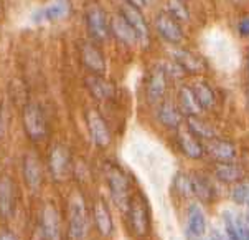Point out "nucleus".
Returning <instances> with one entry per match:
<instances>
[{
    "label": "nucleus",
    "mask_w": 249,
    "mask_h": 240,
    "mask_svg": "<svg viewBox=\"0 0 249 240\" xmlns=\"http://www.w3.org/2000/svg\"><path fill=\"white\" fill-rule=\"evenodd\" d=\"M239 33L243 37H249V17H244L241 20V23H239Z\"/></svg>",
    "instance_id": "obj_33"
},
{
    "label": "nucleus",
    "mask_w": 249,
    "mask_h": 240,
    "mask_svg": "<svg viewBox=\"0 0 249 240\" xmlns=\"http://www.w3.org/2000/svg\"><path fill=\"white\" fill-rule=\"evenodd\" d=\"M70 14L68 0H54L50 5H46L41 10H36L33 14V20L38 23L41 22H53V20H61Z\"/></svg>",
    "instance_id": "obj_19"
},
{
    "label": "nucleus",
    "mask_w": 249,
    "mask_h": 240,
    "mask_svg": "<svg viewBox=\"0 0 249 240\" xmlns=\"http://www.w3.org/2000/svg\"><path fill=\"white\" fill-rule=\"evenodd\" d=\"M244 219H246V222L249 224V205H248V212H246V216H244Z\"/></svg>",
    "instance_id": "obj_38"
},
{
    "label": "nucleus",
    "mask_w": 249,
    "mask_h": 240,
    "mask_svg": "<svg viewBox=\"0 0 249 240\" xmlns=\"http://www.w3.org/2000/svg\"><path fill=\"white\" fill-rule=\"evenodd\" d=\"M86 23L88 32H89L91 39L96 41H106L111 33V27L106 19V14L103 8L98 5H91L86 12Z\"/></svg>",
    "instance_id": "obj_6"
},
{
    "label": "nucleus",
    "mask_w": 249,
    "mask_h": 240,
    "mask_svg": "<svg viewBox=\"0 0 249 240\" xmlns=\"http://www.w3.org/2000/svg\"><path fill=\"white\" fill-rule=\"evenodd\" d=\"M205 151L208 153L216 162H228L233 161L236 158V147L233 142L226 141V140H218V138H213V140L208 141Z\"/></svg>",
    "instance_id": "obj_20"
},
{
    "label": "nucleus",
    "mask_w": 249,
    "mask_h": 240,
    "mask_svg": "<svg viewBox=\"0 0 249 240\" xmlns=\"http://www.w3.org/2000/svg\"><path fill=\"white\" fill-rule=\"evenodd\" d=\"M246 101H248V108H249V83H248V90H246Z\"/></svg>",
    "instance_id": "obj_37"
},
{
    "label": "nucleus",
    "mask_w": 249,
    "mask_h": 240,
    "mask_svg": "<svg viewBox=\"0 0 249 240\" xmlns=\"http://www.w3.org/2000/svg\"><path fill=\"white\" fill-rule=\"evenodd\" d=\"M213 172L216 176V179L225 184H239L246 178V169H244L241 164H236L233 161L216 162Z\"/></svg>",
    "instance_id": "obj_15"
},
{
    "label": "nucleus",
    "mask_w": 249,
    "mask_h": 240,
    "mask_svg": "<svg viewBox=\"0 0 249 240\" xmlns=\"http://www.w3.org/2000/svg\"><path fill=\"white\" fill-rule=\"evenodd\" d=\"M155 27H157L160 37L170 43L177 45L183 40V32H181L180 23L167 10L159 12V15L155 17Z\"/></svg>",
    "instance_id": "obj_9"
},
{
    "label": "nucleus",
    "mask_w": 249,
    "mask_h": 240,
    "mask_svg": "<svg viewBox=\"0 0 249 240\" xmlns=\"http://www.w3.org/2000/svg\"><path fill=\"white\" fill-rule=\"evenodd\" d=\"M89 93L94 96L96 100H109L114 95V86L104 78V75H91L84 80Z\"/></svg>",
    "instance_id": "obj_22"
},
{
    "label": "nucleus",
    "mask_w": 249,
    "mask_h": 240,
    "mask_svg": "<svg viewBox=\"0 0 249 240\" xmlns=\"http://www.w3.org/2000/svg\"><path fill=\"white\" fill-rule=\"evenodd\" d=\"M15 212V184L8 176L0 178V217L10 219Z\"/></svg>",
    "instance_id": "obj_13"
},
{
    "label": "nucleus",
    "mask_w": 249,
    "mask_h": 240,
    "mask_svg": "<svg viewBox=\"0 0 249 240\" xmlns=\"http://www.w3.org/2000/svg\"><path fill=\"white\" fill-rule=\"evenodd\" d=\"M109 27H111V32L114 33V37H116L119 41H122L124 45H127V47H130V45H136L139 41L134 28L130 27L127 20L122 17V14L114 15L111 19V22H109Z\"/></svg>",
    "instance_id": "obj_21"
},
{
    "label": "nucleus",
    "mask_w": 249,
    "mask_h": 240,
    "mask_svg": "<svg viewBox=\"0 0 249 240\" xmlns=\"http://www.w3.org/2000/svg\"><path fill=\"white\" fill-rule=\"evenodd\" d=\"M177 141L178 146L187 158L190 159H201L205 154V146L201 144L200 140L193 133H190V129H178L177 133Z\"/></svg>",
    "instance_id": "obj_17"
},
{
    "label": "nucleus",
    "mask_w": 249,
    "mask_h": 240,
    "mask_svg": "<svg viewBox=\"0 0 249 240\" xmlns=\"http://www.w3.org/2000/svg\"><path fill=\"white\" fill-rule=\"evenodd\" d=\"M40 229L43 232L46 240H61L63 239V230H61V219L60 212L52 202H46L41 209V220H40Z\"/></svg>",
    "instance_id": "obj_8"
},
{
    "label": "nucleus",
    "mask_w": 249,
    "mask_h": 240,
    "mask_svg": "<svg viewBox=\"0 0 249 240\" xmlns=\"http://www.w3.org/2000/svg\"><path fill=\"white\" fill-rule=\"evenodd\" d=\"M187 128L190 129V133H193L198 140H213V138H216V134H214V129L210 126L206 121L201 120L200 116H188L187 118Z\"/></svg>",
    "instance_id": "obj_26"
},
{
    "label": "nucleus",
    "mask_w": 249,
    "mask_h": 240,
    "mask_svg": "<svg viewBox=\"0 0 249 240\" xmlns=\"http://www.w3.org/2000/svg\"><path fill=\"white\" fill-rule=\"evenodd\" d=\"M127 3H130V5H134L136 8H143L147 3V0H127Z\"/></svg>",
    "instance_id": "obj_34"
},
{
    "label": "nucleus",
    "mask_w": 249,
    "mask_h": 240,
    "mask_svg": "<svg viewBox=\"0 0 249 240\" xmlns=\"http://www.w3.org/2000/svg\"><path fill=\"white\" fill-rule=\"evenodd\" d=\"M23 178L30 191H40L41 182H43V172H41L40 159L33 153H28L23 159Z\"/></svg>",
    "instance_id": "obj_14"
},
{
    "label": "nucleus",
    "mask_w": 249,
    "mask_h": 240,
    "mask_svg": "<svg viewBox=\"0 0 249 240\" xmlns=\"http://www.w3.org/2000/svg\"><path fill=\"white\" fill-rule=\"evenodd\" d=\"M86 123H88V129H89V134L96 146L104 149V147H107L111 144L112 136H111V131H109V126L96 109H88L86 111Z\"/></svg>",
    "instance_id": "obj_7"
},
{
    "label": "nucleus",
    "mask_w": 249,
    "mask_h": 240,
    "mask_svg": "<svg viewBox=\"0 0 249 240\" xmlns=\"http://www.w3.org/2000/svg\"><path fill=\"white\" fill-rule=\"evenodd\" d=\"M230 197L234 204L249 205V184H244V182L236 184V186L233 187V191H231V194H230Z\"/></svg>",
    "instance_id": "obj_32"
},
{
    "label": "nucleus",
    "mask_w": 249,
    "mask_h": 240,
    "mask_svg": "<svg viewBox=\"0 0 249 240\" xmlns=\"http://www.w3.org/2000/svg\"><path fill=\"white\" fill-rule=\"evenodd\" d=\"M178 104L180 111L183 116H200V113L203 111L198 103L195 93H193L192 86H181L178 91Z\"/></svg>",
    "instance_id": "obj_23"
},
{
    "label": "nucleus",
    "mask_w": 249,
    "mask_h": 240,
    "mask_svg": "<svg viewBox=\"0 0 249 240\" xmlns=\"http://www.w3.org/2000/svg\"><path fill=\"white\" fill-rule=\"evenodd\" d=\"M81 60L88 70L92 75H104L106 73V60H104V55L101 53V50L92 45L91 41L81 45Z\"/></svg>",
    "instance_id": "obj_11"
},
{
    "label": "nucleus",
    "mask_w": 249,
    "mask_h": 240,
    "mask_svg": "<svg viewBox=\"0 0 249 240\" xmlns=\"http://www.w3.org/2000/svg\"><path fill=\"white\" fill-rule=\"evenodd\" d=\"M50 172L56 182H63L70 176L71 171V156L66 146L54 144L50 151Z\"/></svg>",
    "instance_id": "obj_5"
},
{
    "label": "nucleus",
    "mask_w": 249,
    "mask_h": 240,
    "mask_svg": "<svg viewBox=\"0 0 249 240\" xmlns=\"http://www.w3.org/2000/svg\"><path fill=\"white\" fill-rule=\"evenodd\" d=\"M167 91V73L163 66H155L152 68L147 78V86H145V93L149 103L155 104L159 101H162L163 95Z\"/></svg>",
    "instance_id": "obj_10"
},
{
    "label": "nucleus",
    "mask_w": 249,
    "mask_h": 240,
    "mask_svg": "<svg viewBox=\"0 0 249 240\" xmlns=\"http://www.w3.org/2000/svg\"><path fill=\"white\" fill-rule=\"evenodd\" d=\"M192 90H193V93H195L201 109H210V108L214 106V101H216V98H214V93H213L212 86H210L208 83L196 81L195 85L192 86Z\"/></svg>",
    "instance_id": "obj_28"
},
{
    "label": "nucleus",
    "mask_w": 249,
    "mask_h": 240,
    "mask_svg": "<svg viewBox=\"0 0 249 240\" xmlns=\"http://www.w3.org/2000/svg\"><path fill=\"white\" fill-rule=\"evenodd\" d=\"M183 2H185V0H183Z\"/></svg>",
    "instance_id": "obj_40"
},
{
    "label": "nucleus",
    "mask_w": 249,
    "mask_h": 240,
    "mask_svg": "<svg viewBox=\"0 0 249 240\" xmlns=\"http://www.w3.org/2000/svg\"><path fill=\"white\" fill-rule=\"evenodd\" d=\"M181 111L180 108H177L170 101H163L159 106V121L165 128L170 129H178L181 124Z\"/></svg>",
    "instance_id": "obj_24"
},
{
    "label": "nucleus",
    "mask_w": 249,
    "mask_h": 240,
    "mask_svg": "<svg viewBox=\"0 0 249 240\" xmlns=\"http://www.w3.org/2000/svg\"><path fill=\"white\" fill-rule=\"evenodd\" d=\"M0 240H18V239L10 232H0Z\"/></svg>",
    "instance_id": "obj_35"
},
{
    "label": "nucleus",
    "mask_w": 249,
    "mask_h": 240,
    "mask_svg": "<svg viewBox=\"0 0 249 240\" xmlns=\"http://www.w3.org/2000/svg\"><path fill=\"white\" fill-rule=\"evenodd\" d=\"M23 129L27 133V136L30 138L32 141H41L45 140L46 133H48V128H46V120L45 115L41 111V108L35 103H28L25 104L23 108Z\"/></svg>",
    "instance_id": "obj_4"
},
{
    "label": "nucleus",
    "mask_w": 249,
    "mask_h": 240,
    "mask_svg": "<svg viewBox=\"0 0 249 240\" xmlns=\"http://www.w3.org/2000/svg\"><path fill=\"white\" fill-rule=\"evenodd\" d=\"M168 14H170L177 22H188L190 20V12L187 5L183 3V0H168L167 2Z\"/></svg>",
    "instance_id": "obj_30"
},
{
    "label": "nucleus",
    "mask_w": 249,
    "mask_h": 240,
    "mask_svg": "<svg viewBox=\"0 0 249 240\" xmlns=\"http://www.w3.org/2000/svg\"><path fill=\"white\" fill-rule=\"evenodd\" d=\"M92 220H94L96 229L99 230L101 235L104 237H109L114 230V222H112V216L109 212V207L106 204V200L103 197H98L92 204Z\"/></svg>",
    "instance_id": "obj_12"
},
{
    "label": "nucleus",
    "mask_w": 249,
    "mask_h": 240,
    "mask_svg": "<svg viewBox=\"0 0 249 240\" xmlns=\"http://www.w3.org/2000/svg\"><path fill=\"white\" fill-rule=\"evenodd\" d=\"M206 232V217L203 209L198 204H192L188 207L187 220V237L188 240H200Z\"/></svg>",
    "instance_id": "obj_16"
},
{
    "label": "nucleus",
    "mask_w": 249,
    "mask_h": 240,
    "mask_svg": "<svg viewBox=\"0 0 249 240\" xmlns=\"http://www.w3.org/2000/svg\"><path fill=\"white\" fill-rule=\"evenodd\" d=\"M210 240H221V239H219L218 235H214V237H212V239H210Z\"/></svg>",
    "instance_id": "obj_39"
},
{
    "label": "nucleus",
    "mask_w": 249,
    "mask_h": 240,
    "mask_svg": "<svg viewBox=\"0 0 249 240\" xmlns=\"http://www.w3.org/2000/svg\"><path fill=\"white\" fill-rule=\"evenodd\" d=\"M174 58L175 63H178L181 68L188 71V73H200L205 68L201 60H198L195 55L187 52V50H177V52H174Z\"/></svg>",
    "instance_id": "obj_27"
},
{
    "label": "nucleus",
    "mask_w": 249,
    "mask_h": 240,
    "mask_svg": "<svg viewBox=\"0 0 249 240\" xmlns=\"http://www.w3.org/2000/svg\"><path fill=\"white\" fill-rule=\"evenodd\" d=\"M106 179L107 186L111 191V196L114 202L119 205V209L127 210L129 202H130V182L129 178L124 171L116 164H107L106 166Z\"/></svg>",
    "instance_id": "obj_3"
},
{
    "label": "nucleus",
    "mask_w": 249,
    "mask_h": 240,
    "mask_svg": "<svg viewBox=\"0 0 249 240\" xmlns=\"http://www.w3.org/2000/svg\"><path fill=\"white\" fill-rule=\"evenodd\" d=\"M121 14L129 22L130 27L134 28V32H136L139 40L141 41L149 40V25H147L145 19H143V15L141 14V8H136L134 5L127 3V5L122 7Z\"/></svg>",
    "instance_id": "obj_18"
},
{
    "label": "nucleus",
    "mask_w": 249,
    "mask_h": 240,
    "mask_svg": "<svg viewBox=\"0 0 249 240\" xmlns=\"http://www.w3.org/2000/svg\"><path fill=\"white\" fill-rule=\"evenodd\" d=\"M174 189L177 194L181 197H190L193 196V189H192V178H188L183 172H178L174 179Z\"/></svg>",
    "instance_id": "obj_31"
},
{
    "label": "nucleus",
    "mask_w": 249,
    "mask_h": 240,
    "mask_svg": "<svg viewBox=\"0 0 249 240\" xmlns=\"http://www.w3.org/2000/svg\"><path fill=\"white\" fill-rule=\"evenodd\" d=\"M223 224L228 240H241V234L238 229V214H233L231 210L223 212Z\"/></svg>",
    "instance_id": "obj_29"
},
{
    "label": "nucleus",
    "mask_w": 249,
    "mask_h": 240,
    "mask_svg": "<svg viewBox=\"0 0 249 240\" xmlns=\"http://www.w3.org/2000/svg\"><path fill=\"white\" fill-rule=\"evenodd\" d=\"M89 235V216L86 200L79 192H74L68 202V237L70 240H86Z\"/></svg>",
    "instance_id": "obj_1"
},
{
    "label": "nucleus",
    "mask_w": 249,
    "mask_h": 240,
    "mask_svg": "<svg viewBox=\"0 0 249 240\" xmlns=\"http://www.w3.org/2000/svg\"><path fill=\"white\" fill-rule=\"evenodd\" d=\"M125 212L129 216V227L132 230V234L137 239H143L150 230V212L145 196L141 192L134 194L130 197L129 207Z\"/></svg>",
    "instance_id": "obj_2"
},
{
    "label": "nucleus",
    "mask_w": 249,
    "mask_h": 240,
    "mask_svg": "<svg viewBox=\"0 0 249 240\" xmlns=\"http://www.w3.org/2000/svg\"><path fill=\"white\" fill-rule=\"evenodd\" d=\"M2 133H3V121H2V113H0V138H2Z\"/></svg>",
    "instance_id": "obj_36"
},
{
    "label": "nucleus",
    "mask_w": 249,
    "mask_h": 240,
    "mask_svg": "<svg viewBox=\"0 0 249 240\" xmlns=\"http://www.w3.org/2000/svg\"><path fill=\"white\" fill-rule=\"evenodd\" d=\"M192 189H193V196L200 202H203V204H212L214 200V187L203 176L200 174L192 176Z\"/></svg>",
    "instance_id": "obj_25"
}]
</instances>
